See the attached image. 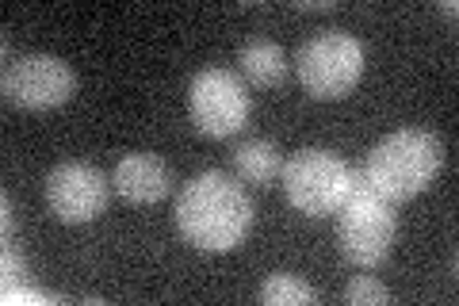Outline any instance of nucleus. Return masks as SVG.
<instances>
[{
	"label": "nucleus",
	"mask_w": 459,
	"mask_h": 306,
	"mask_svg": "<svg viewBox=\"0 0 459 306\" xmlns=\"http://www.w3.org/2000/svg\"><path fill=\"white\" fill-rule=\"evenodd\" d=\"M253 226V199L230 172H195L177 196V230L204 253H230Z\"/></svg>",
	"instance_id": "nucleus-1"
},
{
	"label": "nucleus",
	"mask_w": 459,
	"mask_h": 306,
	"mask_svg": "<svg viewBox=\"0 0 459 306\" xmlns=\"http://www.w3.org/2000/svg\"><path fill=\"white\" fill-rule=\"evenodd\" d=\"M444 169V145L433 130L406 127L376 142L360 169V180L386 203H402L421 196Z\"/></svg>",
	"instance_id": "nucleus-2"
},
{
	"label": "nucleus",
	"mask_w": 459,
	"mask_h": 306,
	"mask_svg": "<svg viewBox=\"0 0 459 306\" xmlns=\"http://www.w3.org/2000/svg\"><path fill=\"white\" fill-rule=\"evenodd\" d=\"M280 180L287 203L299 214L318 218V214H337L344 207V199L356 188V169L333 150L307 145V150L291 153V162H283Z\"/></svg>",
	"instance_id": "nucleus-3"
},
{
	"label": "nucleus",
	"mask_w": 459,
	"mask_h": 306,
	"mask_svg": "<svg viewBox=\"0 0 459 306\" xmlns=\"http://www.w3.org/2000/svg\"><path fill=\"white\" fill-rule=\"evenodd\" d=\"M295 77L314 100H344L364 77V47L349 31H318L295 54Z\"/></svg>",
	"instance_id": "nucleus-4"
},
{
	"label": "nucleus",
	"mask_w": 459,
	"mask_h": 306,
	"mask_svg": "<svg viewBox=\"0 0 459 306\" xmlns=\"http://www.w3.org/2000/svg\"><path fill=\"white\" fill-rule=\"evenodd\" d=\"M337 241L344 260L356 268H376L391 257L394 245V211L383 196H376L356 172V188L337 211Z\"/></svg>",
	"instance_id": "nucleus-5"
},
{
	"label": "nucleus",
	"mask_w": 459,
	"mask_h": 306,
	"mask_svg": "<svg viewBox=\"0 0 459 306\" xmlns=\"http://www.w3.org/2000/svg\"><path fill=\"white\" fill-rule=\"evenodd\" d=\"M188 111L199 135L207 138H234L249 123V89L234 69L211 66L199 69L188 84Z\"/></svg>",
	"instance_id": "nucleus-6"
},
{
	"label": "nucleus",
	"mask_w": 459,
	"mask_h": 306,
	"mask_svg": "<svg viewBox=\"0 0 459 306\" xmlns=\"http://www.w3.org/2000/svg\"><path fill=\"white\" fill-rule=\"evenodd\" d=\"M0 92H4L12 108L50 111V108H62L77 92V73L57 54H20L4 66Z\"/></svg>",
	"instance_id": "nucleus-7"
},
{
	"label": "nucleus",
	"mask_w": 459,
	"mask_h": 306,
	"mask_svg": "<svg viewBox=\"0 0 459 306\" xmlns=\"http://www.w3.org/2000/svg\"><path fill=\"white\" fill-rule=\"evenodd\" d=\"M42 196H47V207L57 223L81 226V223H92L96 214H104L108 177L89 162H62L47 172Z\"/></svg>",
	"instance_id": "nucleus-8"
},
{
	"label": "nucleus",
	"mask_w": 459,
	"mask_h": 306,
	"mask_svg": "<svg viewBox=\"0 0 459 306\" xmlns=\"http://www.w3.org/2000/svg\"><path fill=\"white\" fill-rule=\"evenodd\" d=\"M111 188L126 203L150 207V203H161L172 192V169L153 153H126L111 172Z\"/></svg>",
	"instance_id": "nucleus-9"
},
{
	"label": "nucleus",
	"mask_w": 459,
	"mask_h": 306,
	"mask_svg": "<svg viewBox=\"0 0 459 306\" xmlns=\"http://www.w3.org/2000/svg\"><path fill=\"white\" fill-rule=\"evenodd\" d=\"M238 69L241 77H246L253 89H280V84L287 81V54L280 42H272L264 35H256L249 42H241L238 50Z\"/></svg>",
	"instance_id": "nucleus-10"
},
{
	"label": "nucleus",
	"mask_w": 459,
	"mask_h": 306,
	"mask_svg": "<svg viewBox=\"0 0 459 306\" xmlns=\"http://www.w3.org/2000/svg\"><path fill=\"white\" fill-rule=\"evenodd\" d=\"M230 162H234V177L241 184H253V188H268L272 180H280L283 172V153L276 142L268 138H246L234 145V153H230Z\"/></svg>",
	"instance_id": "nucleus-11"
},
{
	"label": "nucleus",
	"mask_w": 459,
	"mask_h": 306,
	"mask_svg": "<svg viewBox=\"0 0 459 306\" xmlns=\"http://www.w3.org/2000/svg\"><path fill=\"white\" fill-rule=\"evenodd\" d=\"M314 299H318V291L295 272H268L261 284L264 306H299V302H314Z\"/></svg>",
	"instance_id": "nucleus-12"
},
{
	"label": "nucleus",
	"mask_w": 459,
	"mask_h": 306,
	"mask_svg": "<svg viewBox=\"0 0 459 306\" xmlns=\"http://www.w3.org/2000/svg\"><path fill=\"white\" fill-rule=\"evenodd\" d=\"M344 302H352V306H379V302H391V291H386L379 280H371V275H356V280L344 284Z\"/></svg>",
	"instance_id": "nucleus-13"
},
{
	"label": "nucleus",
	"mask_w": 459,
	"mask_h": 306,
	"mask_svg": "<svg viewBox=\"0 0 459 306\" xmlns=\"http://www.w3.org/2000/svg\"><path fill=\"white\" fill-rule=\"evenodd\" d=\"M4 280H23V260L16 257V249H4Z\"/></svg>",
	"instance_id": "nucleus-14"
},
{
	"label": "nucleus",
	"mask_w": 459,
	"mask_h": 306,
	"mask_svg": "<svg viewBox=\"0 0 459 306\" xmlns=\"http://www.w3.org/2000/svg\"><path fill=\"white\" fill-rule=\"evenodd\" d=\"M337 4H329V0H322V4H299V12H333Z\"/></svg>",
	"instance_id": "nucleus-15"
},
{
	"label": "nucleus",
	"mask_w": 459,
	"mask_h": 306,
	"mask_svg": "<svg viewBox=\"0 0 459 306\" xmlns=\"http://www.w3.org/2000/svg\"><path fill=\"white\" fill-rule=\"evenodd\" d=\"M440 12H444V16H448V20H455V12H459V8H455L452 0H448V4H440Z\"/></svg>",
	"instance_id": "nucleus-16"
}]
</instances>
